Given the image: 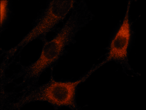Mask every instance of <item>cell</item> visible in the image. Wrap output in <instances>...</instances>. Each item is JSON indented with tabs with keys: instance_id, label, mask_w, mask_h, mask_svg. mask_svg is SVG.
Returning a JSON list of instances; mask_svg holds the SVG:
<instances>
[{
	"instance_id": "obj_1",
	"label": "cell",
	"mask_w": 146,
	"mask_h": 110,
	"mask_svg": "<svg viewBox=\"0 0 146 110\" xmlns=\"http://www.w3.org/2000/svg\"><path fill=\"white\" fill-rule=\"evenodd\" d=\"M92 20V17L83 7L77 6L55 35L50 40L42 41V47L38 58L28 66L21 65L19 72L13 74V80L22 78V82L15 88L37 85L40 78L48 68L57 65L61 58L66 56L68 50L76 42L78 32Z\"/></svg>"
},
{
	"instance_id": "obj_2",
	"label": "cell",
	"mask_w": 146,
	"mask_h": 110,
	"mask_svg": "<svg viewBox=\"0 0 146 110\" xmlns=\"http://www.w3.org/2000/svg\"><path fill=\"white\" fill-rule=\"evenodd\" d=\"M54 68H50L48 81L42 85L24 87L20 92L22 94L9 103L7 109L20 110L30 103L42 102L48 103L54 110L81 109L77 102V91L79 85L89 77L85 74L76 80H58L53 75Z\"/></svg>"
},
{
	"instance_id": "obj_3",
	"label": "cell",
	"mask_w": 146,
	"mask_h": 110,
	"mask_svg": "<svg viewBox=\"0 0 146 110\" xmlns=\"http://www.w3.org/2000/svg\"><path fill=\"white\" fill-rule=\"evenodd\" d=\"M132 1H128L124 15L114 30L105 48L106 52L103 61L94 65L86 73V74L90 76L100 68L113 62L120 65L123 72L127 76H130L129 72L137 76L141 75L135 72L129 63L130 52L136 34L134 24L136 20H132L130 14Z\"/></svg>"
},
{
	"instance_id": "obj_4",
	"label": "cell",
	"mask_w": 146,
	"mask_h": 110,
	"mask_svg": "<svg viewBox=\"0 0 146 110\" xmlns=\"http://www.w3.org/2000/svg\"><path fill=\"white\" fill-rule=\"evenodd\" d=\"M77 1H49L46 7L36 17L33 26L20 42L8 50H4V57L10 60L21 52L27 45L36 40L41 41L47 38L52 32L56 31L58 25L64 20L75 7Z\"/></svg>"
},
{
	"instance_id": "obj_5",
	"label": "cell",
	"mask_w": 146,
	"mask_h": 110,
	"mask_svg": "<svg viewBox=\"0 0 146 110\" xmlns=\"http://www.w3.org/2000/svg\"><path fill=\"white\" fill-rule=\"evenodd\" d=\"M1 35L7 28L11 19L13 11L12 3L10 1H1Z\"/></svg>"
}]
</instances>
